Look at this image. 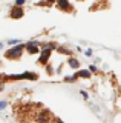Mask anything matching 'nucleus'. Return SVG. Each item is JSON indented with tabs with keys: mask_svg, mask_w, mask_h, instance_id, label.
<instances>
[{
	"mask_svg": "<svg viewBox=\"0 0 121 123\" xmlns=\"http://www.w3.org/2000/svg\"><path fill=\"white\" fill-rule=\"evenodd\" d=\"M77 75H80V77H89L90 74H89V71H80Z\"/></svg>",
	"mask_w": 121,
	"mask_h": 123,
	"instance_id": "obj_6",
	"label": "nucleus"
},
{
	"mask_svg": "<svg viewBox=\"0 0 121 123\" xmlns=\"http://www.w3.org/2000/svg\"><path fill=\"white\" fill-rule=\"evenodd\" d=\"M3 89V83H0V91H2Z\"/></svg>",
	"mask_w": 121,
	"mask_h": 123,
	"instance_id": "obj_10",
	"label": "nucleus"
},
{
	"mask_svg": "<svg viewBox=\"0 0 121 123\" xmlns=\"http://www.w3.org/2000/svg\"><path fill=\"white\" fill-rule=\"evenodd\" d=\"M23 15V9L22 8H18V6H14L12 9H11V17H14V18H18V17H22Z\"/></svg>",
	"mask_w": 121,
	"mask_h": 123,
	"instance_id": "obj_3",
	"label": "nucleus"
},
{
	"mask_svg": "<svg viewBox=\"0 0 121 123\" xmlns=\"http://www.w3.org/2000/svg\"><path fill=\"white\" fill-rule=\"evenodd\" d=\"M22 51H23V45H20V46H17V48L11 49V52H6V57H8V59H17V57L22 54Z\"/></svg>",
	"mask_w": 121,
	"mask_h": 123,
	"instance_id": "obj_2",
	"label": "nucleus"
},
{
	"mask_svg": "<svg viewBox=\"0 0 121 123\" xmlns=\"http://www.w3.org/2000/svg\"><path fill=\"white\" fill-rule=\"evenodd\" d=\"M35 122L37 123H52L54 122V117H52V114L49 112V111L41 109L40 112L35 114Z\"/></svg>",
	"mask_w": 121,
	"mask_h": 123,
	"instance_id": "obj_1",
	"label": "nucleus"
},
{
	"mask_svg": "<svg viewBox=\"0 0 121 123\" xmlns=\"http://www.w3.org/2000/svg\"><path fill=\"white\" fill-rule=\"evenodd\" d=\"M58 8H61V9H67V8H69V3H67V2H60Z\"/></svg>",
	"mask_w": 121,
	"mask_h": 123,
	"instance_id": "obj_5",
	"label": "nucleus"
},
{
	"mask_svg": "<svg viewBox=\"0 0 121 123\" xmlns=\"http://www.w3.org/2000/svg\"><path fill=\"white\" fill-rule=\"evenodd\" d=\"M5 105H6V103H0V109H3V108H5Z\"/></svg>",
	"mask_w": 121,
	"mask_h": 123,
	"instance_id": "obj_8",
	"label": "nucleus"
},
{
	"mask_svg": "<svg viewBox=\"0 0 121 123\" xmlns=\"http://www.w3.org/2000/svg\"><path fill=\"white\" fill-rule=\"evenodd\" d=\"M69 63H71V66H74V68H78V62H77V60H72V59H71V62H69Z\"/></svg>",
	"mask_w": 121,
	"mask_h": 123,
	"instance_id": "obj_7",
	"label": "nucleus"
},
{
	"mask_svg": "<svg viewBox=\"0 0 121 123\" xmlns=\"http://www.w3.org/2000/svg\"><path fill=\"white\" fill-rule=\"evenodd\" d=\"M26 49H28V52H38V48H37V45H34V42H31V43L26 45Z\"/></svg>",
	"mask_w": 121,
	"mask_h": 123,
	"instance_id": "obj_4",
	"label": "nucleus"
},
{
	"mask_svg": "<svg viewBox=\"0 0 121 123\" xmlns=\"http://www.w3.org/2000/svg\"><path fill=\"white\" fill-rule=\"evenodd\" d=\"M52 123H63V122H61V120H54Z\"/></svg>",
	"mask_w": 121,
	"mask_h": 123,
	"instance_id": "obj_9",
	"label": "nucleus"
}]
</instances>
